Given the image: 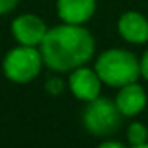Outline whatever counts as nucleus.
Wrapping results in <instances>:
<instances>
[{"instance_id":"obj_1","label":"nucleus","mask_w":148,"mask_h":148,"mask_svg":"<svg viewBox=\"0 0 148 148\" xmlns=\"http://www.w3.org/2000/svg\"><path fill=\"white\" fill-rule=\"evenodd\" d=\"M38 47L45 66L54 71H71L91 61L96 42L84 25L63 23L49 28Z\"/></svg>"},{"instance_id":"obj_2","label":"nucleus","mask_w":148,"mask_h":148,"mask_svg":"<svg viewBox=\"0 0 148 148\" xmlns=\"http://www.w3.org/2000/svg\"><path fill=\"white\" fill-rule=\"evenodd\" d=\"M94 70L98 71L103 84L110 87H122L131 82H138L141 70L139 59L125 49H108L96 59Z\"/></svg>"},{"instance_id":"obj_3","label":"nucleus","mask_w":148,"mask_h":148,"mask_svg":"<svg viewBox=\"0 0 148 148\" xmlns=\"http://www.w3.org/2000/svg\"><path fill=\"white\" fill-rule=\"evenodd\" d=\"M44 58L40 47L33 45H21L11 49L2 63L4 75L14 84H28L38 77V73L44 66Z\"/></svg>"},{"instance_id":"obj_4","label":"nucleus","mask_w":148,"mask_h":148,"mask_svg":"<svg viewBox=\"0 0 148 148\" xmlns=\"http://www.w3.org/2000/svg\"><path fill=\"white\" fill-rule=\"evenodd\" d=\"M122 113L115 101L108 98H96L87 103V106L82 112V122L84 127L98 138L112 136L122 124Z\"/></svg>"},{"instance_id":"obj_5","label":"nucleus","mask_w":148,"mask_h":148,"mask_svg":"<svg viewBox=\"0 0 148 148\" xmlns=\"http://www.w3.org/2000/svg\"><path fill=\"white\" fill-rule=\"evenodd\" d=\"M101 86H103V80L99 79L98 71L94 68H87L84 64V66H79L70 71V77H68L70 92L80 101L89 103L99 98Z\"/></svg>"},{"instance_id":"obj_6","label":"nucleus","mask_w":148,"mask_h":148,"mask_svg":"<svg viewBox=\"0 0 148 148\" xmlns=\"http://www.w3.org/2000/svg\"><path fill=\"white\" fill-rule=\"evenodd\" d=\"M47 25L44 23L42 18L35 16V14H21L18 16L12 25H11V32L12 37L18 44L21 45H33L38 47L47 33Z\"/></svg>"},{"instance_id":"obj_7","label":"nucleus","mask_w":148,"mask_h":148,"mask_svg":"<svg viewBox=\"0 0 148 148\" xmlns=\"http://www.w3.org/2000/svg\"><path fill=\"white\" fill-rule=\"evenodd\" d=\"M120 37L129 44H145L148 42V19L138 11H127L119 18L117 23Z\"/></svg>"},{"instance_id":"obj_8","label":"nucleus","mask_w":148,"mask_h":148,"mask_svg":"<svg viewBox=\"0 0 148 148\" xmlns=\"http://www.w3.org/2000/svg\"><path fill=\"white\" fill-rule=\"evenodd\" d=\"M56 11L63 23L84 25L96 12V0H58Z\"/></svg>"},{"instance_id":"obj_9","label":"nucleus","mask_w":148,"mask_h":148,"mask_svg":"<svg viewBox=\"0 0 148 148\" xmlns=\"http://www.w3.org/2000/svg\"><path fill=\"white\" fill-rule=\"evenodd\" d=\"M115 103L124 117H134L146 108V92L138 82H131L119 87Z\"/></svg>"},{"instance_id":"obj_10","label":"nucleus","mask_w":148,"mask_h":148,"mask_svg":"<svg viewBox=\"0 0 148 148\" xmlns=\"http://www.w3.org/2000/svg\"><path fill=\"white\" fill-rule=\"evenodd\" d=\"M127 143L138 148L148 146V127L141 122H132L127 127Z\"/></svg>"},{"instance_id":"obj_11","label":"nucleus","mask_w":148,"mask_h":148,"mask_svg":"<svg viewBox=\"0 0 148 148\" xmlns=\"http://www.w3.org/2000/svg\"><path fill=\"white\" fill-rule=\"evenodd\" d=\"M63 87H64V86H63V82H61L59 79H51V80L45 84V89H47L51 94H54V96L59 94V92L63 91Z\"/></svg>"},{"instance_id":"obj_12","label":"nucleus","mask_w":148,"mask_h":148,"mask_svg":"<svg viewBox=\"0 0 148 148\" xmlns=\"http://www.w3.org/2000/svg\"><path fill=\"white\" fill-rule=\"evenodd\" d=\"M18 4H19V0H0V16L14 11Z\"/></svg>"},{"instance_id":"obj_13","label":"nucleus","mask_w":148,"mask_h":148,"mask_svg":"<svg viewBox=\"0 0 148 148\" xmlns=\"http://www.w3.org/2000/svg\"><path fill=\"white\" fill-rule=\"evenodd\" d=\"M139 70H141V75L148 80V51L143 54V58L139 59Z\"/></svg>"},{"instance_id":"obj_14","label":"nucleus","mask_w":148,"mask_h":148,"mask_svg":"<svg viewBox=\"0 0 148 148\" xmlns=\"http://www.w3.org/2000/svg\"><path fill=\"white\" fill-rule=\"evenodd\" d=\"M99 146L101 148H124V143L119 139H105V141H101Z\"/></svg>"}]
</instances>
